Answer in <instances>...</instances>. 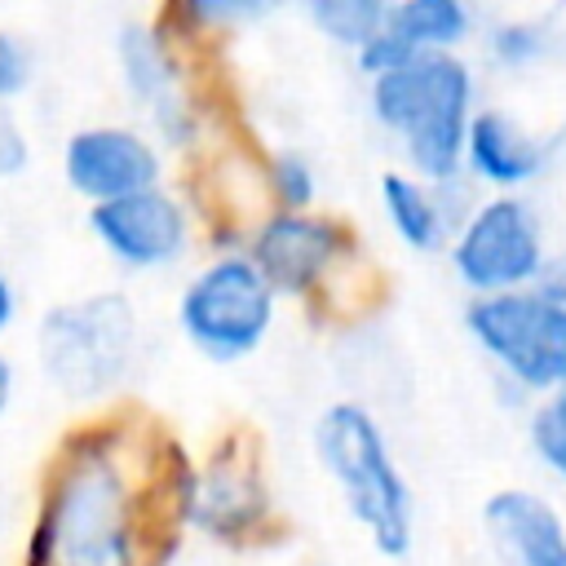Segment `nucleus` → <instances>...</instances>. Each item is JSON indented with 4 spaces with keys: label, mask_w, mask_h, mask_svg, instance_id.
Listing matches in <instances>:
<instances>
[{
    "label": "nucleus",
    "mask_w": 566,
    "mask_h": 566,
    "mask_svg": "<svg viewBox=\"0 0 566 566\" xmlns=\"http://www.w3.org/2000/svg\"><path fill=\"white\" fill-rule=\"evenodd\" d=\"M190 469L181 447L128 416L84 420L49 455L18 566H164Z\"/></svg>",
    "instance_id": "nucleus-1"
},
{
    "label": "nucleus",
    "mask_w": 566,
    "mask_h": 566,
    "mask_svg": "<svg viewBox=\"0 0 566 566\" xmlns=\"http://www.w3.org/2000/svg\"><path fill=\"white\" fill-rule=\"evenodd\" d=\"M142 349V318L124 292H88L57 301L35 323V358L44 380L71 402L111 398Z\"/></svg>",
    "instance_id": "nucleus-2"
},
{
    "label": "nucleus",
    "mask_w": 566,
    "mask_h": 566,
    "mask_svg": "<svg viewBox=\"0 0 566 566\" xmlns=\"http://www.w3.org/2000/svg\"><path fill=\"white\" fill-rule=\"evenodd\" d=\"M473 80L451 53H420L398 71L371 80L376 119L402 142L424 181H451L464 159Z\"/></svg>",
    "instance_id": "nucleus-3"
},
{
    "label": "nucleus",
    "mask_w": 566,
    "mask_h": 566,
    "mask_svg": "<svg viewBox=\"0 0 566 566\" xmlns=\"http://www.w3.org/2000/svg\"><path fill=\"white\" fill-rule=\"evenodd\" d=\"M314 455L345 495L354 522L367 526L385 557H402L416 539L411 486L394 464V451L376 416L358 402H332L314 424Z\"/></svg>",
    "instance_id": "nucleus-4"
},
{
    "label": "nucleus",
    "mask_w": 566,
    "mask_h": 566,
    "mask_svg": "<svg viewBox=\"0 0 566 566\" xmlns=\"http://www.w3.org/2000/svg\"><path fill=\"white\" fill-rule=\"evenodd\" d=\"M274 323V287L248 261V252H226L190 274L177 296V327L195 354L208 363H239L261 349Z\"/></svg>",
    "instance_id": "nucleus-5"
},
{
    "label": "nucleus",
    "mask_w": 566,
    "mask_h": 566,
    "mask_svg": "<svg viewBox=\"0 0 566 566\" xmlns=\"http://www.w3.org/2000/svg\"><path fill=\"white\" fill-rule=\"evenodd\" d=\"M469 332L522 389L544 394L566 380V305L539 287L478 296L469 305Z\"/></svg>",
    "instance_id": "nucleus-6"
},
{
    "label": "nucleus",
    "mask_w": 566,
    "mask_h": 566,
    "mask_svg": "<svg viewBox=\"0 0 566 566\" xmlns=\"http://www.w3.org/2000/svg\"><path fill=\"white\" fill-rule=\"evenodd\" d=\"M451 265H455L460 283L473 287L478 296L513 292V287H526L531 279H539L544 243H539V226H535L531 208L513 195L482 203L464 221V230L451 248Z\"/></svg>",
    "instance_id": "nucleus-7"
},
{
    "label": "nucleus",
    "mask_w": 566,
    "mask_h": 566,
    "mask_svg": "<svg viewBox=\"0 0 566 566\" xmlns=\"http://www.w3.org/2000/svg\"><path fill=\"white\" fill-rule=\"evenodd\" d=\"M84 226L119 270H137V274L164 270L181 261V252L190 248V217L164 186L88 203Z\"/></svg>",
    "instance_id": "nucleus-8"
},
{
    "label": "nucleus",
    "mask_w": 566,
    "mask_h": 566,
    "mask_svg": "<svg viewBox=\"0 0 566 566\" xmlns=\"http://www.w3.org/2000/svg\"><path fill=\"white\" fill-rule=\"evenodd\" d=\"M159 172H164L159 150L142 133L119 128V124L80 128L62 146V177L88 203L150 190V186H159Z\"/></svg>",
    "instance_id": "nucleus-9"
},
{
    "label": "nucleus",
    "mask_w": 566,
    "mask_h": 566,
    "mask_svg": "<svg viewBox=\"0 0 566 566\" xmlns=\"http://www.w3.org/2000/svg\"><path fill=\"white\" fill-rule=\"evenodd\" d=\"M265 517V486L256 460L243 451V438H226L203 469H190L186 526H199L217 539H239Z\"/></svg>",
    "instance_id": "nucleus-10"
},
{
    "label": "nucleus",
    "mask_w": 566,
    "mask_h": 566,
    "mask_svg": "<svg viewBox=\"0 0 566 566\" xmlns=\"http://www.w3.org/2000/svg\"><path fill=\"white\" fill-rule=\"evenodd\" d=\"M349 248L345 230L327 217L314 212H274L270 221H261V230L252 234L248 261L261 270V279L279 292H310L327 265Z\"/></svg>",
    "instance_id": "nucleus-11"
},
{
    "label": "nucleus",
    "mask_w": 566,
    "mask_h": 566,
    "mask_svg": "<svg viewBox=\"0 0 566 566\" xmlns=\"http://www.w3.org/2000/svg\"><path fill=\"white\" fill-rule=\"evenodd\" d=\"M486 535L504 566H566V531L562 517L526 491H500L482 509Z\"/></svg>",
    "instance_id": "nucleus-12"
},
{
    "label": "nucleus",
    "mask_w": 566,
    "mask_h": 566,
    "mask_svg": "<svg viewBox=\"0 0 566 566\" xmlns=\"http://www.w3.org/2000/svg\"><path fill=\"white\" fill-rule=\"evenodd\" d=\"M119 71H124L128 93L142 106H150L155 124L172 142L186 137V111H181V97H177V71H172V57L164 53V44L155 40V31L128 27L119 35Z\"/></svg>",
    "instance_id": "nucleus-13"
},
{
    "label": "nucleus",
    "mask_w": 566,
    "mask_h": 566,
    "mask_svg": "<svg viewBox=\"0 0 566 566\" xmlns=\"http://www.w3.org/2000/svg\"><path fill=\"white\" fill-rule=\"evenodd\" d=\"M464 159L469 168L491 181V186H522L535 177L539 168V150L535 142L500 111H482V115H469V133H464Z\"/></svg>",
    "instance_id": "nucleus-14"
},
{
    "label": "nucleus",
    "mask_w": 566,
    "mask_h": 566,
    "mask_svg": "<svg viewBox=\"0 0 566 566\" xmlns=\"http://www.w3.org/2000/svg\"><path fill=\"white\" fill-rule=\"evenodd\" d=\"M380 203L398 239L416 252H438L447 243V212L433 199V190L407 172H385L380 177Z\"/></svg>",
    "instance_id": "nucleus-15"
},
{
    "label": "nucleus",
    "mask_w": 566,
    "mask_h": 566,
    "mask_svg": "<svg viewBox=\"0 0 566 566\" xmlns=\"http://www.w3.org/2000/svg\"><path fill=\"white\" fill-rule=\"evenodd\" d=\"M385 31H394L416 53H447L469 31L464 0H394L385 13Z\"/></svg>",
    "instance_id": "nucleus-16"
},
{
    "label": "nucleus",
    "mask_w": 566,
    "mask_h": 566,
    "mask_svg": "<svg viewBox=\"0 0 566 566\" xmlns=\"http://www.w3.org/2000/svg\"><path fill=\"white\" fill-rule=\"evenodd\" d=\"M394 0H310V18L318 22V31H327L332 40L358 49L363 40H371L385 27Z\"/></svg>",
    "instance_id": "nucleus-17"
},
{
    "label": "nucleus",
    "mask_w": 566,
    "mask_h": 566,
    "mask_svg": "<svg viewBox=\"0 0 566 566\" xmlns=\"http://www.w3.org/2000/svg\"><path fill=\"white\" fill-rule=\"evenodd\" d=\"M531 447L566 482V380L557 389H548V398L539 402V411L531 420Z\"/></svg>",
    "instance_id": "nucleus-18"
},
{
    "label": "nucleus",
    "mask_w": 566,
    "mask_h": 566,
    "mask_svg": "<svg viewBox=\"0 0 566 566\" xmlns=\"http://www.w3.org/2000/svg\"><path fill=\"white\" fill-rule=\"evenodd\" d=\"M270 186H274V199L283 203V212H310L318 181H314V168L301 155H279L270 164Z\"/></svg>",
    "instance_id": "nucleus-19"
},
{
    "label": "nucleus",
    "mask_w": 566,
    "mask_h": 566,
    "mask_svg": "<svg viewBox=\"0 0 566 566\" xmlns=\"http://www.w3.org/2000/svg\"><path fill=\"white\" fill-rule=\"evenodd\" d=\"M270 4L274 0H177V18L186 27H230L261 18Z\"/></svg>",
    "instance_id": "nucleus-20"
},
{
    "label": "nucleus",
    "mask_w": 566,
    "mask_h": 566,
    "mask_svg": "<svg viewBox=\"0 0 566 566\" xmlns=\"http://www.w3.org/2000/svg\"><path fill=\"white\" fill-rule=\"evenodd\" d=\"M27 84H31V53H27V44L18 35L0 31V106L22 97Z\"/></svg>",
    "instance_id": "nucleus-21"
},
{
    "label": "nucleus",
    "mask_w": 566,
    "mask_h": 566,
    "mask_svg": "<svg viewBox=\"0 0 566 566\" xmlns=\"http://www.w3.org/2000/svg\"><path fill=\"white\" fill-rule=\"evenodd\" d=\"M31 168V137L13 115L0 111V181H13Z\"/></svg>",
    "instance_id": "nucleus-22"
},
{
    "label": "nucleus",
    "mask_w": 566,
    "mask_h": 566,
    "mask_svg": "<svg viewBox=\"0 0 566 566\" xmlns=\"http://www.w3.org/2000/svg\"><path fill=\"white\" fill-rule=\"evenodd\" d=\"M495 44H500V57H504V62H526V57H535V44H539V40H535L531 27H504Z\"/></svg>",
    "instance_id": "nucleus-23"
},
{
    "label": "nucleus",
    "mask_w": 566,
    "mask_h": 566,
    "mask_svg": "<svg viewBox=\"0 0 566 566\" xmlns=\"http://www.w3.org/2000/svg\"><path fill=\"white\" fill-rule=\"evenodd\" d=\"M18 310H22L18 283H13V274L0 265V336H9V332H13V323H18Z\"/></svg>",
    "instance_id": "nucleus-24"
},
{
    "label": "nucleus",
    "mask_w": 566,
    "mask_h": 566,
    "mask_svg": "<svg viewBox=\"0 0 566 566\" xmlns=\"http://www.w3.org/2000/svg\"><path fill=\"white\" fill-rule=\"evenodd\" d=\"M13 398H18V367H13V358L0 349V420L9 416Z\"/></svg>",
    "instance_id": "nucleus-25"
}]
</instances>
